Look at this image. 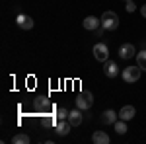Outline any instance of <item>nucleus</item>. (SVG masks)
Masks as SVG:
<instances>
[{
  "label": "nucleus",
  "mask_w": 146,
  "mask_h": 144,
  "mask_svg": "<svg viewBox=\"0 0 146 144\" xmlns=\"http://www.w3.org/2000/svg\"><path fill=\"white\" fill-rule=\"evenodd\" d=\"M119 56L121 58H125V60H129V58H133V56H136V49L133 43H125L119 47Z\"/></svg>",
  "instance_id": "obj_6"
},
{
  "label": "nucleus",
  "mask_w": 146,
  "mask_h": 144,
  "mask_svg": "<svg viewBox=\"0 0 146 144\" xmlns=\"http://www.w3.org/2000/svg\"><path fill=\"white\" fill-rule=\"evenodd\" d=\"M68 123L72 125V127H78V125H82V109H72L70 113H68Z\"/></svg>",
  "instance_id": "obj_10"
},
{
  "label": "nucleus",
  "mask_w": 146,
  "mask_h": 144,
  "mask_svg": "<svg viewBox=\"0 0 146 144\" xmlns=\"http://www.w3.org/2000/svg\"><path fill=\"white\" fill-rule=\"evenodd\" d=\"M70 129H72V125L68 123V119H58V123H56V133L60 134V136H66L70 133Z\"/></svg>",
  "instance_id": "obj_11"
},
{
  "label": "nucleus",
  "mask_w": 146,
  "mask_h": 144,
  "mask_svg": "<svg viewBox=\"0 0 146 144\" xmlns=\"http://www.w3.org/2000/svg\"><path fill=\"white\" fill-rule=\"evenodd\" d=\"M16 23H18L20 29H25V31L33 27V20H31L29 16H25V14H20V16L16 18Z\"/></svg>",
  "instance_id": "obj_8"
},
{
  "label": "nucleus",
  "mask_w": 146,
  "mask_h": 144,
  "mask_svg": "<svg viewBox=\"0 0 146 144\" xmlns=\"http://www.w3.org/2000/svg\"><path fill=\"white\" fill-rule=\"evenodd\" d=\"M117 117H119V113L113 109H107L101 113V123H105V125H115V121H117Z\"/></svg>",
  "instance_id": "obj_9"
},
{
  "label": "nucleus",
  "mask_w": 146,
  "mask_h": 144,
  "mask_svg": "<svg viewBox=\"0 0 146 144\" xmlns=\"http://www.w3.org/2000/svg\"><path fill=\"white\" fill-rule=\"evenodd\" d=\"M101 27L107 29V31H115L119 27V16L111 10L103 12V16H101Z\"/></svg>",
  "instance_id": "obj_1"
},
{
  "label": "nucleus",
  "mask_w": 146,
  "mask_h": 144,
  "mask_svg": "<svg viewBox=\"0 0 146 144\" xmlns=\"http://www.w3.org/2000/svg\"><path fill=\"white\" fill-rule=\"evenodd\" d=\"M94 56H96V60H100V62L109 60V49H107V45L105 43L94 45Z\"/></svg>",
  "instance_id": "obj_4"
},
{
  "label": "nucleus",
  "mask_w": 146,
  "mask_h": 144,
  "mask_svg": "<svg viewBox=\"0 0 146 144\" xmlns=\"http://www.w3.org/2000/svg\"><path fill=\"white\" fill-rule=\"evenodd\" d=\"M113 127H115L117 134H125L127 131H129V129H127V121H123V119H121V121H115V125H113Z\"/></svg>",
  "instance_id": "obj_14"
},
{
  "label": "nucleus",
  "mask_w": 146,
  "mask_h": 144,
  "mask_svg": "<svg viewBox=\"0 0 146 144\" xmlns=\"http://www.w3.org/2000/svg\"><path fill=\"white\" fill-rule=\"evenodd\" d=\"M140 14H142V18H146V4L142 6V8H140Z\"/></svg>",
  "instance_id": "obj_20"
},
{
  "label": "nucleus",
  "mask_w": 146,
  "mask_h": 144,
  "mask_svg": "<svg viewBox=\"0 0 146 144\" xmlns=\"http://www.w3.org/2000/svg\"><path fill=\"white\" fill-rule=\"evenodd\" d=\"M135 2H133V0H129V2H127V12H135Z\"/></svg>",
  "instance_id": "obj_19"
},
{
  "label": "nucleus",
  "mask_w": 146,
  "mask_h": 144,
  "mask_svg": "<svg viewBox=\"0 0 146 144\" xmlns=\"http://www.w3.org/2000/svg\"><path fill=\"white\" fill-rule=\"evenodd\" d=\"M140 72H142V68L136 64V66H127L123 70V74H121V76H123V80L127 82V84H135L136 80L140 78Z\"/></svg>",
  "instance_id": "obj_3"
},
{
  "label": "nucleus",
  "mask_w": 146,
  "mask_h": 144,
  "mask_svg": "<svg viewBox=\"0 0 146 144\" xmlns=\"http://www.w3.org/2000/svg\"><path fill=\"white\" fill-rule=\"evenodd\" d=\"M84 29H88V31H96V29H100L101 25V18H96V16H88V18H84Z\"/></svg>",
  "instance_id": "obj_7"
},
{
  "label": "nucleus",
  "mask_w": 146,
  "mask_h": 144,
  "mask_svg": "<svg viewBox=\"0 0 146 144\" xmlns=\"http://www.w3.org/2000/svg\"><path fill=\"white\" fill-rule=\"evenodd\" d=\"M135 115H136V111H135V107H133V105H125L123 109L119 111V117H121L123 121H131Z\"/></svg>",
  "instance_id": "obj_13"
},
{
  "label": "nucleus",
  "mask_w": 146,
  "mask_h": 144,
  "mask_svg": "<svg viewBox=\"0 0 146 144\" xmlns=\"http://www.w3.org/2000/svg\"><path fill=\"white\" fill-rule=\"evenodd\" d=\"M109 140L111 138L103 133V131H96V133L92 134V142L94 144H109Z\"/></svg>",
  "instance_id": "obj_12"
},
{
  "label": "nucleus",
  "mask_w": 146,
  "mask_h": 144,
  "mask_svg": "<svg viewBox=\"0 0 146 144\" xmlns=\"http://www.w3.org/2000/svg\"><path fill=\"white\" fill-rule=\"evenodd\" d=\"M103 72L107 78H117L119 76V64L115 60H105L103 62Z\"/></svg>",
  "instance_id": "obj_5"
},
{
  "label": "nucleus",
  "mask_w": 146,
  "mask_h": 144,
  "mask_svg": "<svg viewBox=\"0 0 146 144\" xmlns=\"http://www.w3.org/2000/svg\"><path fill=\"white\" fill-rule=\"evenodd\" d=\"M47 105H49V101H47L45 98H37V100H35V107H37V109H41V107H47Z\"/></svg>",
  "instance_id": "obj_18"
},
{
  "label": "nucleus",
  "mask_w": 146,
  "mask_h": 144,
  "mask_svg": "<svg viewBox=\"0 0 146 144\" xmlns=\"http://www.w3.org/2000/svg\"><path fill=\"white\" fill-rule=\"evenodd\" d=\"M74 101H76V107H78V109L86 111L94 105V94H92V92H80Z\"/></svg>",
  "instance_id": "obj_2"
},
{
  "label": "nucleus",
  "mask_w": 146,
  "mask_h": 144,
  "mask_svg": "<svg viewBox=\"0 0 146 144\" xmlns=\"http://www.w3.org/2000/svg\"><path fill=\"white\" fill-rule=\"evenodd\" d=\"M29 142V136L27 134H16L12 138V144H27Z\"/></svg>",
  "instance_id": "obj_16"
},
{
  "label": "nucleus",
  "mask_w": 146,
  "mask_h": 144,
  "mask_svg": "<svg viewBox=\"0 0 146 144\" xmlns=\"http://www.w3.org/2000/svg\"><path fill=\"white\" fill-rule=\"evenodd\" d=\"M68 113H70L68 109H64V107H58V111H56V119H68Z\"/></svg>",
  "instance_id": "obj_17"
},
{
  "label": "nucleus",
  "mask_w": 146,
  "mask_h": 144,
  "mask_svg": "<svg viewBox=\"0 0 146 144\" xmlns=\"http://www.w3.org/2000/svg\"><path fill=\"white\" fill-rule=\"evenodd\" d=\"M136 64L146 70V51H140V53H136Z\"/></svg>",
  "instance_id": "obj_15"
},
{
  "label": "nucleus",
  "mask_w": 146,
  "mask_h": 144,
  "mask_svg": "<svg viewBox=\"0 0 146 144\" xmlns=\"http://www.w3.org/2000/svg\"><path fill=\"white\" fill-rule=\"evenodd\" d=\"M125 2H129V0H125Z\"/></svg>",
  "instance_id": "obj_21"
}]
</instances>
